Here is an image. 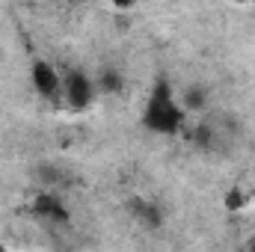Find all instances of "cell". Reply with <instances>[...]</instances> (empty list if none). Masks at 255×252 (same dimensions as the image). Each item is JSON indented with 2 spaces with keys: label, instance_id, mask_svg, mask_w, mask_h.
<instances>
[{
  "label": "cell",
  "instance_id": "6da1fadb",
  "mask_svg": "<svg viewBox=\"0 0 255 252\" xmlns=\"http://www.w3.org/2000/svg\"><path fill=\"white\" fill-rule=\"evenodd\" d=\"M184 119H187V110L181 107L172 83L166 77L154 80V86L142 104V127L151 133H160V136H175L184 130Z\"/></svg>",
  "mask_w": 255,
  "mask_h": 252
},
{
  "label": "cell",
  "instance_id": "7a4b0ae2",
  "mask_svg": "<svg viewBox=\"0 0 255 252\" xmlns=\"http://www.w3.org/2000/svg\"><path fill=\"white\" fill-rule=\"evenodd\" d=\"M95 95H98V86H95V80L83 71V68H65L63 71V104L68 110H89L92 107V101H95Z\"/></svg>",
  "mask_w": 255,
  "mask_h": 252
},
{
  "label": "cell",
  "instance_id": "3957f363",
  "mask_svg": "<svg viewBox=\"0 0 255 252\" xmlns=\"http://www.w3.org/2000/svg\"><path fill=\"white\" fill-rule=\"evenodd\" d=\"M30 83L36 89V95L54 107L63 104V71L48 60H33L30 65Z\"/></svg>",
  "mask_w": 255,
  "mask_h": 252
},
{
  "label": "cell",
  "instance_id": "277c9868",
  "mask_svg": "<svg viewBox=\"0 0 255 252\" xmlns=\"http://www.w3.org/2000/svg\"><path fill=\"white\" fill-rule=\"evenodd\" d=\"M33 214H36L39 220H45V223H54V226H65V223H68V208L63 205V199H60L57 193H48V190L36 193V199H33Z\"/></svg>",
  "mask_w": 255,
  "mask_h": 252
},
{
  "label": "cell",
  "instance_id": "5b68a950",
  "mask_svg": "<svg viewBox=\"0 0 255 252\" xmlns=\"http://www.w3.org/2000/svg\"><path fill=\"white\" fill-rule=\"evenodd\" d=\"M95 86H98V92H104V95H119L122 86H125V77H122L119 68L104 65V68L98 71V77H95Z\"/></svg>",
  "mask_w": 255,
  "mask_h": 252
},
{
  "label": "cell",
  "instance_id": "8992f818",
  "mask_svg": "<svg viewBox=\"0 0 255 252\" xmlns=\"http://www.w3.org/2000/svg\"><path fill=\"white\" fill-rule=\"evenodd\" d=\"M133 214L145 229H160L163 226V214L154 202H133Z\"/></svg>",
  "mask_w": 255,
  "mask_h": 252
},
{
  "label": "cell",
  "instance_id": "52a82bcc",
  "mask_svg": "<svg viewBox=\"0 0 255 252\" xmlns=\"http://www.w3.org/2000/svg\"><path fill=\"white\" fill-rule=\"evenodd\" d=\"M250 205H253V196H250V190H244V187H229L226 196H223V208L232 211V214H238V211H244Z\"/></svg>",
  "mask_w": 255,
  "mask_h": 252
},
{
  "label": "cell",
  "instance_id": "ba28073f",
  "mask_svg": "<svg viewBox=\"0 0 255 252\" xmlns=\"http://www.w3.org/2000/svg\"><path fill=\"white\" fill-rule=\"evenodd\" d=\"M178 101H181V107L190 113V110H202V107L208 104V95H205L202 86H187V89L178 95Z\"/></svg>",
  "mask_w": 255,
  "mask_h": 252
},
{
  "label": "cell",
  "instance_id": "9c48e42d",
  "mask_svg": "<svg viewBox=\"0 0 255 252\" xmlns=\"http://www.w3.org/2000/svg\"><path fill=\"white\" fill-rule=\"evenodd\" d=\"M217 130L211 125H199V127H193V145L196 148H202V151H211L214 148V142H217Z\"/></svg>",
  "mask_w": 255,
  "mask_h": 252
},
{
  "label": "cell",
  "instance_id": "30bf717a",
  "mask_svg": "<svg viewBox=\"0 0 255 252\" xmlns=\"http://www.w3.org/2000/svg\"><path fill=\"white\" fill-rule=\"evenodd\" d=\"M110 3H113L116 9H122V12H130V9H133L139 0H110Z\"/></svg>",
  "mask_w": 255,
  "mask_h": 252
},
{
  "label": "cell",
  "instance_id": "8fae6325",
  "mask_svg": "<svg viewBox=\"0 0 255 252\" xmlns=\"http://www.w3.org/2000/svg\"><path fill=\"white\" fill-rule=\"evenodd\" d=\"M247 250H250V252H255V238H250V241H247Z\"/></svg>",
  "mask_w": 255,
  "mask_h": 252
},
{
  "label": "cell",
  "instance_id": "7c38bea8",
  "mask_svg": "<svg viewBox=\"0 0 255 252\" xmlns=\"http://www.w3.org/2000/svg\"><path fill=\"white\" fill-rule=\"evenodd\" d=\"M250 196H253V205H255V187H253V190H250Z\"/></svg>",
  "mask_w": 255,
  "mask_h": 252
},
{
  "label": "cell",
  "instance_id": "4fadbf2b",
  "mask_svg": "<svg viewBox=\"0 0 255 252\" xmlns=\"http://www.w3.org/2000/svg\"><path fill=\"white\" fill-rule=\"evenodd\" d=\"M0 252H3V241H0Z\"/></svg>",
  "mask_w": 255,
  "mask_h": 252
},
{
  "label": "cell",
  "instance_id": "5bb4252c",
  "mask_svg": "<svg viewBox=\"0 0 255 252\" xmlns=\"http://www.w3.org/2000/svg\"><path fill=\"white\" fill-rule=\"evenodd\" d=\"M238 3H247V0H238Z\"/></svg>",
  "mask_w": 255,
  "mask_h": 252
},
{
  "label": "cell",
  "instance_id": "9a60e30c",
  "mask_svg": "<svg viewBox=\"0 0 255 252\" xmlns=\"http://www.w3.org/2000/svg\"><path fill=\"white\" fill-rule=\"evenodd\" d=\"M68 3H71V0H68Z\"/></svg>",
  "mask_w": 255,
  "mask_h": 252
}]
</instances>
